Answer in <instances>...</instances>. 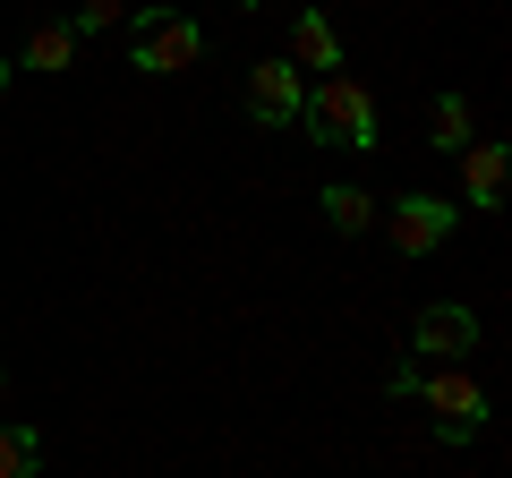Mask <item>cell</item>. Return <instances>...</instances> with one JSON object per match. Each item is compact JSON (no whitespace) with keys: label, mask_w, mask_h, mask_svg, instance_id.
Instances as JSON below:
<instances>
[{"label":"cell","mask_w":512,"mask_h":478,"mask_svg":"<svg viewBox=\"0 0 512 478\" xmlns=\"http://www.w3.org/2000/svg\"><path fill=\"white\" fill-rule=\"evenodd\" d=\"M299 129L325 137V146H342V154H367L384 137V120H376V94H367L359 77H325L316 94H299Z\"/></svg>","instance_id":"cell-1"},{"label":"cell","mask_w":512,"mask_h":478,"mask_svg":"<svg viewBox=\"0 0 512 478\" xmlns=\"http://www.w3.org/2000/svg\"><path fill=\"white\" fill-rule=\"evenodd\" d=\"M393 393H419V402L436 410V436L444 444H461V436L487 427V393H478L461 368H419V359H402V368H393Z\"/></svg>","instance_id":"cell-2"},{"label":"cell","mask_w":512,"mask_h":478,"mask_svg":"<svg viewBox=\"0 0 512 478\" xmlns=\"http://www.w3.org/2000/svg\"><path fill=\"white\" fill-rule=\"evenodd\" d=\"M128 60L146 77H180L188 60H205V26L180 18V9H137L128 18Z\"/></svg>","instance_id":"cell-3"},{"label":"cell","mask_w":512,"mask_h":478,"mask_svg":"<svg viewBox=\"0 0 512 478\" xmlns=\"http://www.w3.org/2000/svg\"><path fill=\"white\" fill-rule=\"evenodd\" d=\"M384 222H393V248H402V257H436L444 231L461 222V205H453V197H427V188H419V197H393V214H384Z\"/></svg>","instance_id":"cell-4"},{"label":"cell","mask_w":512,"mask_h":478,"mask_svg":"<svg viewBox=\"0 0 512 478\" xmlns=\"http://www.w3.org/2000/svg\"><path fill=\"white\" fill-rule=\"evenodd\" d=\"M410 350H419V359H470L478 350V316L461 308V299H427V308L410 316Z\"/></svg>","instance_id":"cell-5"},{"label":"cell","mask_w":512,"mask_h":478,"mask_svg":"<svg viewBox=\"0 0 512 478\" xmlns=\"http://www.w3.org/2000/svg\"><path fill=\"white\" fill-rule=\"evenodd\" d=\"M248 111L265 129H299V69L291 60H256L248 69Z\"/></svg>","instance_id":"cell-6"},{"label":"cell","mask_w":512,"mask_h":478,"mask_svg":"<svg viewBox=\"0 0 512 478\" xmlns=\"http://www.w3.org/2000/svg\"><path fill=\"white\" fill-rule=\"evenodd\" d=\"M504 180H512L504 146H487V137H470V146H461V188H470V205H504Z\"/></svg>","instance_id":"cell-7"},{"label":"cell","mask_w":512,"mask_h":478,"mask_svg":"<svg viewBox=\"0 0 512 478\" xmlns=\"http://www.w3.org/2000/svg\"><path fill=\"white\" fill-rule=\"evenodd\" d=\"M291 69H316V77L342 69V35H333L316 9H308V18H291Z\"/></svg>","instance_id":"cell-8"},{"label":"cell","mask_w":512,"mask_h":478,"mask_svg":"<svg viewBox=\"0 0 512 478\" xmlns=\"http://www.w3.org/2000/svg\"><path fill=\"white\" fill-rule=\"evenodd\" d=\"M427 146H436V154L470 146V103H461V94H436V111H427Z\"/></svg>","instance_id":"cell-9"},{"label":"cell","mask_w":512,"mask_h":478,"mask_svg":"<svg viewBox=\"0 0 512 478\" xmlns=\"http://www.w3.org/2000/svg\"><path fill=\"white\" fill-rule=\"evenodd\" d=\"M316 205H325V222H333V231H367V222H376V197H367V188H350V180H333Z\"/></svg>","instance_id":"cell-10"},{"label":"cell","mask_w":512,"mask_h":478,"mask_svg":"<svg viewBox=\"0 0 512 478\" xmlns=\"http://www.w3.org/2000/svg\"><path fill=\"white\" fill-rule=\"evenodd\" d=\"M43 470V436L35 427H0V478H35Z\"/></svg>","instance_id":"cell-11"},{"label":"cell","mask_w":512,"mask_h":478,"mask_svg":"<svg viewBox=\"0 0 512 478\" xmlns=\"http://www.w3.org/2000/svg\"><path fill=\"white\" fill-rule=\"evenodd\" d=\"M69 60H77V35H69V26H35L18 69H69Z\"/></svg>","instance_id":"cell-12"},{"label":"cell","mask_w":512,"mask_h":478,"mask_svg":"<svg viewBox=\"0 0 512 478\" xmlns=\"http://www.w3.org/2000/svg\"><path fill=\"white\" fill-rule=\"evenodd\" d=\"M128 18V0H77V18H69V35H111V26Z\"/></svg>","instance_id":"cell-13"},{"label":"cell","mask_w":512,"mask_h":478,"mask_svg":"<svg viewBox=\"0 0 512 478\" xmlns=\"http://www.w3.org/2000/svg\"><path fill=\"white\" fill-rule=\"evenodd\" d=\"M9 69H18V60H9V52H0V94H9Z\"/></svg>","instance_id":"cell-14"},{"label":"cell","mask_w":512,"mask_h":478,"mask_svg":"<svg viewBox=\"0 0 512 478\" xmlns=\"http://www.w3.org/2000/svg\"><path fill=\"white\" fill-rule=\"evenodd\" d=\"M239 9H256V0H239Z\"/></svg>","instance_id":"cell-15"},{"label":"cell","mask_w":512,"mask_h":478,"mask_svg":"<svg viewBox=\"0 0 512 478\" xmlns=\"http://www.w3.org/2000/svg\"><path fill=\"white\" fill-rule=\"evenodd\" d=\"M0 376H9V368H0Z\"/></svg>","instance_id":"cell-16"}]
</instances>
